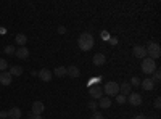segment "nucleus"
Wrapping results in <instances>:
<instances>
[{
	"mask_svg": "<svg viewBox=\"0 0 161 119\" xmlns=\"http://www.w3.org/2000/svg\"><path fill=\"white\" fill-rule=\"evenodd\" d=\"M93 37H92V34H89V32H84V34H80L79 35V39H77V45H79V48L82 50V51H89L92 47H93Z\"/></svg>",
	"mask_w": 161,
	"mask_h": 119,
	"instance_id": "f257e3e1",
	"label": "nucleus"
},
{
	"mask_svg": "<svg viewBox=\"0 0 161 119\" xmlns=\"http://www.w3.org/2000/svg\"><path fill=\"white\" fill-rule=\"evenodd\" d=\"M142 71L145 73V74H153L155 71H156V63H155V60H152V58H143L142 60Z\"/></svg>",
	"mask_w": 161,
	"mask_h": 119,
	"instance_id": "f03ea898",
	"label": "nucleus"
},
{
	"mask_svg": "<svg viewBox=\"0 0 161 119\" xmlns=\"http://www.w3.org/2000/svg\"><path fill=\"white\" fill-rule=\"evenodd\" d=\"M145 50H147V55H148V58H152V60H156V58H159V55H161V47H159L156 42H150L148 47H147Z\"/></svg>",
	"mask_w": 161,
	"mask_h": 119,
	"instance_id": "7ed1b4c3",
	"label": "nucleus"
},
{
	"mask_svg": "<svg viewBox=\"0 0 161 119\" xmlns=\"http://www.w3.org/2000/svg\"><path fill=\"white\" fill-rule=\"evenodd\" d=\"M103 92L108 97H116V95H119V84H116L114 81L106 82L105 87H103Z\"/></svg>",
	"mask_w": 161,
	"mask_h": 119,
	"instance_id": "20e7f679",
	"label": "nucleus"
},
{
	"mask_svg": "<svg viewBox=\"0 0 161 119\" xmlns=\"http://www.w3.org/2000/svg\"><path fill=\"white\" fill-rule=\"evenodd\" d=\"M127 97H129L127 101L132 105V106H139V105H142V97L137 94V92H130Z\"/></svg>",
	"mask_w": 161,
	"mask_h": 119,
	"instance_id": "39448f33",
	"label": "nucleus"
},
{
	"mask_svg": "<svg viewBox=\"0 0 161 119\" xmlns=\"http://www.w3.org/2000/svg\"><path fill=\"white\" fill-rule=\"evenodd\" d=\"M89 94H90V97H92V98H97V100H100V98L103 97V89H100L98 85H90Z\"/></svg>",
	"mask_w": 161,
	"mask_h": 119,
	"instance_id": "423d86ee",
	"label": "nucleus"
},
{
	"mask_svg": "<svg viewBox=\"0 0 161 119\" xmlns=\"http://www.w3.org/2000/svg\"><path fill=\"white\" fill-rule=\"evenodd\" d=\"M37 77H40V81H44V82H50L52 81V71H48L47 68H44V69H40L37 73Z\"/></svg>",
	"mask_w": 161,
	"mask_h": 119,
	"instance_id": "0eeeda50",
	"label": "nucleus"
},
{
	"mask_svg": "<svg viewBox=\"0 0 161 119\" xmlns=\"http://www.w3.org/2000/svg\"><path fill=\"white\" fill-rule=\"evenodd\" d=\"M44 111H45V105H44L42 101H34V103H32V114L40 116Z\"/></svg>",
	"mask_w": 161,
	"mask_h": 119,
	"instance_id": "6e6552de",
	"label": "nucleus"
},
{
	"mask_svg": "<svg viewBox=\"0 0 161 119\" xmlns=\"http://www.w3.org/2000/svg\"><path fill=\"white\" fill-rule=\"evenodd\" d=\"M66 76H69V77L76 79V77H79V76H80V71H79L77 66L71 64V66H68V68H66Z\"/></svg>",
	"mask_w": 161,
	"mask_h": 119,
	"instance_id": "1a4fd4ad",
	"label": "nucleus"
},
{
	"mask_svg": "<svg viewBox=\"0 0 161 119\" xmlns=\"http://www.w3.org/2000/svg\"><path fill=\"white\" fill-rule=\"evenodd\" d=\"M13 81V77L8 71H3V73H0V84L2 85H10Z\"/></svg>",
	"mask_w": 161,
	"mask_h": 119,
	"instance_id": "9d476101",
	"label": "nucleus"
},
{
	"mask_svg": "<svg viewBox=\"0 0 161 119\" xmlns=\"http://www.w3.org/2000/svg\"><path fill=\"white\" fill-rule=\"evenodd\" d=\"M134 57H136V58H140V60L147 58V50H145V47H140V45H136V47H134Z\"/></svg>",
	"mask_w": 161,
	"mask_h": 119,
	"instance_id": "9b49d317",
	"label": "nucleus"
},
{
	"mask_svg": "<svg viewBox=\"0 0 161 119\" xmlns=\"http://www.w3.org/2000/svg\"><path fill=\"white\" fill-rule=\"evenodd\" d=\"M106 63V57L103 53H95L93 55V64L95 66H103Z\"/></svg>",
	"mask_w": 161,
	"mask_h": 119,
	"instance_id": "f8f14e48",
	"label": "nucleus"
},
{
	"mask_svg": "<svg viewBox=\"0 0 161 119\" xmlns=\"http://www.w3.org/2000/svg\"><path fill=\"white\" fill-rule=\"evenodd\" d=\"M15 55H16L19 60H26V58L29 57V50L26 48V47H19V48L15 51Z\"/></svg>",
	"mask_w": 161,
	"mask_h": 119,
	"instance_id": "ddd939ff",
	"label": "nucleus"
},
{
	"mask_svg": "<svg viewBox=\"0 0 161 119\" xmlns=\"http://www.w3.org/2000/svg\"><path fill=\"white\" fill-rule=\"evenodd\" d=\"M130 90H132V85H130L129 82H124V84H121V85H119V94H121V95H124V97L130 94Z\"/></svg>",
	"mask_w": 161,
	"mask_h": 119,
	"instance_id": "4468645a",
	"label": "nucleus"
},
{
	"mask_svg": "<svg viewBox=\"0 0 161 119\" xmlns=\"http://www.w3.org/2000/svg\"><path fill=\"white\" fill-rule=\"evenodd\" d=\"M97 105H98L100 108L106 110V108H110V106H111V98H110V97H102L100 101H98Z\"/></svg>",
	"mask_w": 161,
	"mask_h": 119,
	"instance_id": "2eb2a0df",
	"label": "nucleus"
},
{
	"mask_svg": "<svg viewBox=\"0 0 161 119\" xmlns=\"http://www.w3.org/2000/svg\"><path fill=\"white\" fill-rule=\"evenodd\" d=\"M140 84H142V87H143L145 90H153V87H155V82L152 81V77L143 79V81H140Z\"/></svg>",
	"mask_w": 161,
	"mask_h": 119,
	"instance_id": "dca6fc26",
	"label": "nucleus"
},
{
	"mask_svg": "<svg viewBox=\"0 0 161 119\" xmlns=\"http://www.w3.org/2000/svg\"><path fill=\"white\" fill-rule=\"evenodd\" d=\"M21 116L23 114H21V110L19 108H16V106L15 108H10V111H8V117L10 119H19Z\"/></svg>",
	"mask_w": 161,
	"mask_h": 119,
	"instance_id": "f3484780",
	"label": "nucleus"
},
{
	"mask_svg": "<svg viewBox=\"0 0 161 119\" xmlns=\"http://www.w3.org/2000/svg\"><path fill=\"white\" fill-rule=\"evenodd\" d=\"M8 73L11 74V77H16V76H21L23 74V68H21V66H11Z\"/></svg>",
	"mask_w": 161,
	"mask_h": 119,
	"instance_id": "a211bd4d",
	"label": "nucleus"
},
{
	"mask_svg": "<svg viewBox=\"0 0 161 119\" xmlns=\"http://www.w3.org/2000/svg\"><path fill=\"white\" fill-rule=\"evenodd\" d=\"M15 41H16V44H18V45L24 47V44L28 42V37H26L24 34H18V35H16V39H15Z\"/></svg>",
	"mask_w": 161,
	"mask_h": 119,
	"instance_id": "6ab92c4d",
	"label": "nucleus"
},
{
	"mask_svg": "<svg viewBox=\"0 0 161 119\" xmlns=\"http://www.w3.org/2000/svg\"><path fill=\"white\" fill-rule=\"evenodd\" d=\"M55 76L57 77H64L66 76V68L64 66H58V68L55 69Z\"/></svg>",
	"mask_w": 161,
	"mask_h": 119,
	"instance_id": "aec40b11",
	"label": "nucleus"
},
{
	"mask_svg": "<svg viewBox=\"0 0 161 119\" xmlns=\"http://www.w3.org/2000/svg\"><path fill=\"white\" fill-rule=\"evenodd\" d=\"M3 51H5V53H7V55H10V57H11V55H15V51H16V48H15V47H13V45H7Z\"/></svg>",
	"mask_w": 161,
	"mask_h": 119,
	"instance_id": "412c9836",
	"label": "nucleus"
},
{
	"mask_svg": "<svg viewBox=\"0 0 161 119\" xmlns=\"http://www.w3.org/2000/svg\"><path fill=\"white\" fill-rule=\"evenodd\" d=\"M152 81H153V82H159V81H161V73H159L158 68H156V71L153 73V79H152Z\"/></svg>",
	"mask_w": 161,
	"mask_h": 119,
	"instance_id": "4be33fe9",
	"label": "nucleus"
},
{
	"mask_svg": "<svg viewBox=\"0 0 161 119\" xmlns=\"http://www.w3.org/2000/svg\"><path fill=\"white\" fill-rule=\"evenodd\" d=\"M7 68H8V61H7V60H3V58H0V71L3 73Z\"/></svg>",
	"mask_w": 161,
	"mask_h": 119,
	"instance_id": "5701e85b",
	"label": "nucleus"
},
{
	"mask_svg": "<svg viewBox=\"0 0 161 119\" xmlns=\"http://www.w3.org/2000/svg\"><path fill=\"white\" fill-rule=\"evenodd\" d=\"M116 103H118V105H124V103H126V97L121 95V94L116 95Z\"/></svg>",
	"mask_w": 161,
	"mask_h": 119,
	"instance_id": "b1692460",
	"label": "nucleus"
},
{
	"mask_svg": "<svg viewBox=\"0 0 161 119\" xmlns=\"http://www.w3.org/2000/svg\"><path fill=\"white\" fill-rule=\"evenodd\" d=\"M129 84H130V85H139V84H140V79H139L137 76H134V77L130 79V82H129Z\"/></svg>",
	"mask_w": 161,
	"mask_h": 119,
	"instance_id": "393cba45",
	"label": "nucleus"
},
{
	"mask_svg": "<svg viewBox=\"0 0 161 119\" xmlns=\"http://www.w3.org/2000/svg\"><path fill=\"white\" fill-rule=\"evenodd\" d=\"M89 108H90L92 111H95V110L98 108V105H97V101H93V100H92V101H89Z\"/></svg>",
	"mask_w": 161,
	"mask_h": 119,
	"instance_id": "a878e982",
	"label": "nucleus"
},
{
	"mask_svg": "<svg viewBox=\"0 0 161 119\" xmlns=\"http://www.w3.org/2000/svg\"><path fill=\"white\" fill-rule=\"evenodd\" d=\"M92 119H103V114H100L98 111H93V114H92Z\"/></svg>",
	"mask_w": 161,
	"mask_h": 119,
	"instance_id": "bb28decb",
	"label": "nucleus"
},
{
	"mask_svg": "<svg viewBox=\"0 0 161 119\" xmlns=\"http://www.w3.org/2000/svg\"><path fill=\"white\" fill-rule=\"evenodd\" d=\"M155 108H156V110H159V108H161V98H159V97L155 100Z\"/></svg>",
	"mask_w": 161,
	"mask_h": 119,
	"instance_id": "cd10ccee",
	"label": "nucleus"
},
{
	"mask_svg": "<svg viewBox=\"0 0 161 119\" xmlns=\"http://www.w3.org/2000/svg\"><path fill=\"white\" fill-rule=\"evenodd\" d=\"M0 117H2V119L8 117V111H0Z\"/></svg>",
	"mask_w": 161,
	"mask_h": 119,
	"instance_id": "c85d7f7f",
	"label": "nucleus"
},
{
	"mask_svg": "<svg viewBox=\"0 0 161 119\" xmlns=\"http://www.w3.org/2000/svg\"><path fill=\"white\" fill-rule=\"evenodd\" d=\"M29 119H42V116H37V114H29Z\"/></svg>",
	"mask_w": 161,
	"mask_h": 119,
	"instance_id": "c756f323",
	"label": "nucleus"
},
{
	"mask_svg": "<svg viewBox=\"0 0 161 119\" xmlns=\"http://www.w3.org/2000/svg\"><path fill=\"white\" fill-rule=\"evenodd\" d=\"M58 32H60V34H64V32H66V28H64V26H60V28H58Z\"/></svg>",
	"mask_w": 161,
	"mask_h": 119,
	"instance_id": "7c9ffc66",
	"label": "nucleus"
},
{
	"mask_svg": "<svg viewBox=\"0 0 161 119\" xmlns=\"http://www.w3.org/2000/svg\"><path fill=\"white\" fill-rule=\"evenodd\" d=\"M134 119H147V116H145V114H137Z\"/></svg>",
	"mask_w": 161,
	"mask_h": 119,
	"instance_id": "2f4dec72",
	"label": "nucleus"
}]
</instances>
